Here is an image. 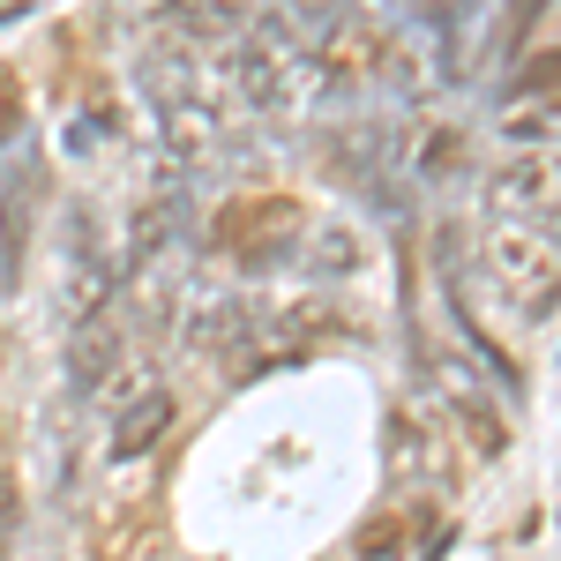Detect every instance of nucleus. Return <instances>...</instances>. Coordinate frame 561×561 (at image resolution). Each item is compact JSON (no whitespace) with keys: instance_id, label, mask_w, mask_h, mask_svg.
<instances>
[{"instance_id":"7","label":"nucleus","mask_w":561,"mask_h":561,"mask_svg":"<svg viewBox=\"0 0 561 561\" xmlns=\"http://www.w3.org/2000/svg\"><path fill=\"white\" fill-rule=\"evenodd\" d=\"M8 121H15V83L0 76V128H8Z\"/></svg>"},{"instance_id":"6","label":"nucleus","mask_w":561,"mask_h":561,"mask_svg":"<svg viewBox=\"0 0 561 561\" xmlns=\"http://www.w3.org/2000/svg\"><path fill=\"white\" fill-rule=\"evenodd\" d=\"M8 531H15V479L0 472V547H8Z\"/></svg>"},{"instance_id":"2","label":"nucleus","mask_w":561,"mask_h":561,"mask_svg":"<svg viewBox=\"0 0 561 561\" xmlns=\"http://www.w3.org/2000/svg\"><path fill=\"white\" fill-rule=\"evenodd\" d=\"M113 367H121V322L98 307V314H83V322H76V337H68V382H76V389H98Z\"/></svg>"},{"instance_id":"5","label":"nucleus","mask_w":561,"mask_h":561,"mask_svg":"<svg viewBox=\"0 0 561 561\" xmlns=\"http://www.w3.org/2000/svg\"><path fill=\"white\" fill-rule=\"evenodd\" d=\"M397 554H404V524H375V531L359 539V554H352V561H397Z\"/></svg>"},{"instance_id":"3","label":"nucleus","mask_w":561,"mask_h":561,"mask_svg":"<svg viewBox=\"0 0 561 561\" xmlns=\"http://www.w3.org/2000/svg\"><path fill=\"white\" fill-rule=\"evenodd\" d=\"M165 427H173V389H135L113 420V457H142Z\"/></svg>"},{"instance_id":"4","label":"nucleus","mask_w":561,"mask_h":561,"mask_svg":"<svg viewBox=\"0 0 561 561\" xmlns=\"http://www.w3.org/2000/svg\"><path fill=\"white\" fill-rule=\"evenodd\" d=\"M217 135V113L210 105H195V98H180V105H165V142H173L180 158H203Z\"/></svg>"},{"instance_id":"1","label":"nucleus","mask_w":561,"mask_h":561,"mask_svg":"<svg viewBox=\"0 0 561 561\" xmlns=\"http://www.w3.org/2000/svg\"><path fill=\"white\" fill-rule=\"evenodd\" d=\"M225 60H232V83H240V98H248L255 113H293L307 98V76H314V60H307L293 38H277V31H240V38H225Z\"/></svg>"}]
</instances>
